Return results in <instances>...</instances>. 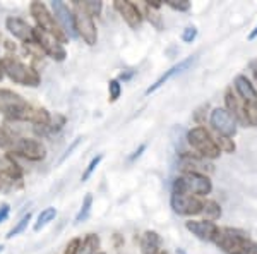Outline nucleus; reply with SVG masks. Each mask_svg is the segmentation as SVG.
I'll return each instance as SVG.
<instances>
[{
  "label": "nucleus",
  "instance_id": "1",
  "mask_svg": "<svg viewBox=\"0 0 257 254\" xmlns=\"http://www.w3.org/2000/svg\"><path fill=\"white\" fill-rule=\"evenodd\" d=\"M214 244L226 254H257V242L237 228H219Z\"/></svg>",
  "mask_w": 257,
  "mask_h": 254
},
{
  "label": "nucleus",
  "instance_id": "2",
  "mask_svg": "<svg viewBox=\"0 0 257 254\" xmlns=\"http://www.w3.org/2000/svg\"><path fill=\"white\" fill-rule=\"evenodd\" d=\"M0 69H2L4 76H7L16 84L28 86V88H36V86L41 84V76L38 70L21 62L16 57H2L0 59Z\"/></svg>",
  "mask_w": 257,
  "mask_h": 254
},
{
  "label": "nucleus",
  "instance_id": "3",
  "mask_svg": "<svg viewBox=\"0 0 257 254\" xmlns=\"http://www.w3.org/2000/svg\"><path fill=\"white\" fill-rule=\"evenodd\" d=\"M213 191V182L206 174H182L173 181L172 194L208 196Z\"/></svg>",
  "mask_w": 257,
  "mask_h": 254
},
{
  "label": "nucleus",
  "instance_id": "4",
  "mask_svg": "<svg viewBox=\"0 0 257 254\" xmlns=\"http://www.w3.org/2000/svg\"><path fill=\"white\" fill-rule=\"evenodd\" d=\"M30 14L33 16V19H35L36 28H38V30L45 31L47 35L53 36L55 40H59L62 45L69 43V36L62 31L59 23H57L55 18H53V14L50 12V9L45 6L43 2H31Z\"/></svg>",
  "mask_w": 257,
  "mask_h": 254
},
{
  "label": "nucleus",
  "instance_id": "5",
  "mask_svg": "<svg viewBox=\"0 0 257 254\" xmlns=\"http://www.w3.org/2000/svg\"><path fill=\"white\" fill-rule=\"evenodd\" d=\"M187 141L197 151V155L206 158V160H214L221 155V149H219L216 139L211 136V132L206 127H192L187 132Z\"/></svg>",
  "mask_w": 257,
  "mask_h": 254
},
{
  "label": "nucleus",
  "instance_id": "6",
  "mask_svg": "<svg viewBox=\"0 0 257 254\" xmlns=\"http://www.w3.org/2000/svg\"><path fill=\"white\" fill-rule=\"evenodd\" d=\"M6 155H11L12 158L21 156L28 161H43L47 158V146L33 137H16L11 151Z\"/></svg>",
  "mask_w": 257,
  "mask_h": 254
},
{
  "label": "nucleus",
  "instance_id": "7",
  "mask_svg": "<svg viewBox=\"0 0 257 254\" xmlns=\"http://www.w3.org/2000/svg\"><path fill=\"white\" fill-rule=\"evenodd\" d=\"M30 108V103L24 97L12 90L0 88V114L9 120H21L24 112Z\"/></svg>",
  "mask_w": 257,
  "mask_h": 254
},
{
  "label": "nucleus",
  "instance_id": "8",
  "mask_svg": "<svg viewBox=\"0 0 257 254\" xmlns=\"http://www.w3.org/2000/svg\"><path fill=\"white\" fill-rule=\"evenodd\" d=\"M72 16H74V30H76V35L81 36L86 45L94 47L98 43V30H96V24H94V19L76 6H72Z\"/></svg>",
  "mask_w": 257,
  "mask_h": 254
},
{
  "label": "nucleus",
  "instance_id": "9",
  "mask_svg": "<svg viewBox=\"0 0 257 254\" xmlns=\"http://www.w3.org/2000/svg\"><path fill=\"white\" fill-rule=\"evenodd\" d=\"M33 38H35V43L38 45V48L43 52V55L50 57L55 62H64L65 57H67V50H65V45H62L59 40H55L53 36L47 35L45 31L35 28L33 30Z\"/></svg>",
  "mask_w": 257,
  "mask_h": 254
},
{
  "label": "nucleus",
  "instance_id": "10",
  "mask_svg": "<svg viewBox=\"0 0 257 254\" xmlns=\"http://www.w3.org/2000/svg\"><path fill=\"white\" fill-rule=\"evenodd\" d=\"M209 124L218 132V136L233 137L237 134V120L231 117L226 108H213V112L209 115Z\"/></svg>",
  "mask_w": 257,
  "mask_h": 254
},
{
  "label": "nucleus",
  "instance_id": "11",
  "mask_svg": "<svg viewBox=\"0 0 257 254\" xmlns=\"http://www.w3.org/2000/svg\"><path fill=\"white\" fill-rule=\"evenodd\" d=\"M170 206L177 215L182 216H196L202 213V201L194 196L187 194H172Z\"/></svg>",
  "mask_w": 257,
  "mask_h": 254
},
{
  "label": "nucleus",
  "instance_id": "12",
  "mask_svg": "<svg viewBox=\"0 0 257 254\" xmlns=\"http://www.w3.org/2000/svg\"><path fill=\"white\" fill-rule=\"evenodd\" d=\"M185 228L197 239L206 240V242H214L219 232V227L211 220H189L185 222Z\"/></svg>",
  "mask_w": 257,
  "mask_h": 254
},
{
  "label": "nucleus",
  "instance_id": "13",
  "mask_svg": "<svg viewBox=\"0 0 257 254\" xmlns=\"http://www.w3.org/2000/svg\"><path fill=\"white\" fill-rule=\"evenodd\" d=\"M6 30L9 31L14 38L23 41L24 45L35 43V38H33V30H35V28H33L28 21L16 18V16H9V18L6 19Z\"/></svg>",
  "mask_w": 257,
  "mask_h": 254
},
{
  "label": "nucleus",
  "instance_id": "14",
  "mask_svg": "<svg viewBox=\"0 0 257 254\" xmlns=\"http://www.w3.org/2000/svg\"><path fill=\"white\" fill-rule=\"evenodd\" d=\"M113 9L122 16V19L125 21L132 30H138L143 24V12L139 11V7L136 4L128 2V0H115Z\"/></svg>",
  "mask_w": 257,
  "mask_h": 254
},
{
  "label": "nucleus",
  "instance_id": "15",
  "mask_svg": "<svg viewBox=\"0 0 257 254\" xmlns=\"http://www.w3.org/2000/svg\"><path fill=\"white\" fill-rule=\"evenodd\" d=\"M52 9H53V18L59 23V26L62 28V31L65 33L67 36L76 35V30H74V16L72 11L69 9L67 4L60 2V0H55L52 2Z\"/></svg>",
  "mask_w": 257,
  "mask_h": 254
},
{
  "label": "nucleus",
  "instance_id": "16",
  "mask_svg": "<svg viewBox=\"0 0 257 254\" xmlns=\"http://www.w3.org/2000/svg\"><path fill=\"white\" fill-rule=\"evenodd\" d=\"M194 60H196V57H187V59H184V60H180L178 62V64H175V65H172V67H170L168 70H165L163 74H161V76L156 79L155 82H153L151 86H149V88L144 91V95H146V97H149V95L151 93H155V91H158L161 86L165 84V82H168L170 79L172 77H175L177 74H180V72H184V70H187L190 65L194 64Z\"/></svg>",
  "mask_w": 257,
  "mask_h": 254
},
{
  "label": "nucleus",
  "instance_id": "17",
  "mask_svg": "<svg viewBox=\"0 0 257 254\" xmlns=\"http://www.w3.org/2000/svg\"><path fill=\"white\" fill-rule=\"evenodd\" d=\"M233 88H235V95L240 98V102H242L243 105L257 103V90L245 74H238V76L235 77Z\"/></svg>",
  "mask_w": 257,
  "mask_h": 254
},
{
  "label": "nucleus",
  "instance_id": "18",
  "mask_svg": "<svg viewBox=\"0 0 257 254\" xmlns=\"http://www.w3.org/2000/svg\"><path fill=\"white\" fill-rule=\"evenodd\" d=\"M178 168H180L184 174H204L206 170L211 172V170H213V165H208L206 158H202V156L182 153L180 160H178Z\"/></svg>",
  "mask_w": 257,
  "mask_h": 254
},
{
  "label": "nucleus",
  "instance_id": "19",
  "mask_svg": "<svg viewBox=\"0 0 257 254\" xmlns=\"http://www.w3.org/2000/svg\"><path fill=\"white\" fill-rule=\"evenodd\" d=\"M19 122H28V124H33L36 129L40 131H45V129L50 127L52 124V115L47 108H41V107H31L24 112V115L21 117Z\"/></svg>",
  "mask_w": 257,
  "mask_h": 254
},
{
  "label": "nucleus",
  "instance_id": "20",
  "mask_svg": "<svg viewBox=\"0 0 257 254\" xmlns=\"http://www.w3.org/2000/svg\"><path fill=\"white\" fill-rule=\"evenodd\" d=\"M225 105H226V110L230 112V115L237 120V122H240L242 126H245V127L248 126L243 103L240 102V98L233 93V90H231V88H228L226 93H225Z\"/></svg>",
  "mask_w": 257,
  "mask_h": 254
},
{
  "label": "nucleus",
  "instance_id": "21",
  "mask_svg": "<svg viewBox=\"0 0 257 254\" xmlns=\"http://www.w3.org/2000/svg\"><path fill=\"white\" fill-rule=\"evenodd\" d=\"M139 247L143 254H160L161 252L160 234L155 230H146L139 239Z\"/></svg>",
  "mask_w": 257,
  "mask_h": 254
},
{
  "label": "nucleus",
  "instance_id": "22",
  "mask_svg": "<svg viewBox=\"0 0 257 254\" xmlns=\"http://www.w3.org/2000/svg\"><path fill=\"white\" fill-rule=\"evenodd\" d=\"M99 245H101L99 235L98 234H88L84 239L81 240V245H79V251H77V254H98Z\"/></svg>",
  "mask_w": 257,
  "mask_h": 254
},
{
  "label": "nucleus",
  "instance_id": "23",
  "mask_svg": "<svg viewBox=\"0 0 257 254\" xmlns=\"http://www.w3.org/2000/svg\"><path fill=\"white\" fill-rule=\"evenodd\" d=\"M55 218H57V208L47 206L45 210H41V213L38 215V218H36L35 225H33V230H35V232L43 230V228L47 227V225L52 223Z\"/></svg>",
  "mask_w": 257,
  "mask_h": 254
},
{
  "label": "nucleus",
  "instance_id": "24",
  "mask_svg": "<svg viewBox=\"0 0 257 254\" xmlns=\"http://www.w3.org/2000/svg\"><path fill=\"white\" fill-rule=\"evenodd\" d=\"M72 6L79 7V9H82L93 19L98 18L103 11V2H99V0H84V2H81V0H74Z\"/></svg>",
  "mask_w": 257,
  "mask_h": 254
},
{
  "label": "nucleus",
  "instance_id": "25",
  "mask_svg": "<svg viewBox=\"0 0 257 254\" xmlns=\"http://www.w3.org/2000/svg\"><path fill=\"white\" fill-rule=\"evenodd\" d=\"M91 208H93V194L88 193L84 196V199H82V205L79 208V211H77L76 218H74V223L79 225L82 222H86L91 215Z\"/></svg>",
  "mask_w": 257,
  "mask_h": 254
},
{
  "label": "nucleus",
  "instance_id": "26",
  "mask_svg": "<svg viewBox=\"0 0 257 254\" xmlns=\"http://www.w3.org/2000/svg\"><path fill=\"white\" fill-rule=\"evenodd\" d=\"M202 213L206 215V220L214 222L221 216V206L213 199H206V201H202Z\"/></svg>",
  "mask_w": 257,
  "mask_h": 254
},
{
  "label": "nucleus",
  "instance_id": "27",
  "mask_svg": "<svg viewBox=\"0 0 257 254\" xmlns=\"http://www.w3.org/2000/svg\"><path fill=\"white\" fill-rule=\"evenodd\" d=\"M31 218H33V213L31 211H28L26 215L23 216V218L19 220L18 223L14 225V227L11 228L9 232H7V239H14V237H18V235H21L23 232H26V228H28V225L31 223Z\"/></svg>",
  "mask_w": 257,
  "mask_h": 254
},
{
  "label": "nucleus",
  "instance_id": "28",
  "mask_svg": "<svg viewBox=\"0 0 257 254\" xmlns=\"http://www.w3.org/2000/svg\"><path fill=\"white\" fill-rule=\"evenodd\" d=\"M103 158H105V156H103L101 153H99V155H96V156L91 158V161L88 163V166H86V170L82 172V176H81V182H88V181H89L91 176L94 174V170H96L98 166H99V163L103 161Z\"/></svg>",
  "mask_w": 257,
  "mask_h": 254
},
{
  "label": "nucleus",
  "instance_id": "29",
  "mask_svg": "<svg viewBox=\"0 0 257 254\" xmlns=\"http://www.w3.org/2000/svg\"><path fill=\"white\" fill-rule=\"evenodd\" d=\"M144 16H146L148 21L156 28V30H160V31L163 30V18H161V16L158 14V11H155V9H151V7L144 6Z\"/></svg>",
  "mask_w": 257,
  "mask_h": 254
},
{
  "label": "nucleus",
  "instance_id": "30",
  "mask_svg": "<svg viewBox=\"0 0 257 254\" xmlns=\"http://www.w3.org/2000/svg\"><path fill=\"white\" fill-rule=\"evenodd\" d=\"M14 139H16L14 136L9 134L4 127H0V149H4L6 153H9L12 144H14Z\"/></svg>",
  "mask_w": 257,
  "mask_h": 254
},
{
  "label": "nucleus",
  "instance_id": "31",
  "mask_svg": "<svg viewBox=\"0 0 257 254\" xmlns=\"http://www.w3.org/2000/svg\"><path fill=\"white\" fill-rule=\"evenodd\" d=\"M120 95H122V84H120L118 79H111L108 82V100L111 103L117 102L120 98Z\"/></svg>",
  "mask_w": 257,
  "mask_h": 254
},
{
  "label": "nucleus",
  "instance_id": "32",
  "mask_svg": "<svg viewBox=\"0 0 257 254\" xmlns=\"http://www.w3.org/2000/svg\"><path fill=\"white\" fill-rule=\"evenodd\" d=\"M243 108H245V117H247L248 127H257V103L243 105Z\"/></svg>",
  "mask_w": 257,
  "mask_h": 254
},
{
  "label": "nucleus",
  "instance_id": "33",
  "mask_svg": "<svg viewBox=\"0 0 257 254\" xmlns=\"http://www.w3.org/2000/svg\"><path fill=\"white\" fill-rule=\"evenodd\" d=\"M216 143H218V146L221 151H225V153H233L235 151V143H233V139L231 137H225V136H218V139H216Z\"/></svg>",
  "mask_w": 257,
  "mask_h": 254
},
{
  "label": "nucleus",
  "instance_id": "34",
  "mask_svg": "<svg viewBox=\"0 0 257 254\" xmlns=\"http://www.w3.org/2000/svg\"><path fill=\"white\" fill-rule=\"evenodd\" d=\"M165 4H167L170 9L178 11V12H187L190 9V6H192L189 0H167Z\"/></svg>",
  "mask_w": 257,
  "mask_h": 254
},
{
  "label": "nucleus",
  "instance_id": "35",
  "mask_svg": "<svg viewBox=\"0 0 257 254\" xmlns=\"http://www.w3.org/2000/svg\"><path fill=\"white\" fill-rule=\"evenodd\" d=\"M81 240L82 239H79V237H74V239H70L62 254H77V251H79V245H81Z\"/></svg>",
  "mask_w": 257,
  "mask_h": 254
},
{
  "label": "nucleus",
  "instance_id": "36",
  "mask_svg": "<svg viewBox=\"0 0 257 254\" xmlns=\"http://www.w3.org/2000/svg\"><path fill=\"white\" fill-rule=\"evenodd\" d=\"M197 38V28L196 26H187L182 33V40L185 41V43H192L194 40Z\"/></svg>",
  "mask_w": 257,
  "mask_h": 254
},
{
  "label": "nucleus",
  "instance_id": "37",
  "mask_svg": "<svg viewBox=\"0 0 257 254\" xmlns=\"http://www.w3.org/2000/svg\"><path fill=\"white\" fill-rule=\"evenodd\" d=\"M81 141H82V137H76V141H74V143H72V144H70V146H69L67 149H65L64 156H62V158H60V161H59V163H62V161H65V158H67V156H70V155H72V151H74V149H76L77 146H79V143H81Z\"/></svg>",
  "mask_w": 257,
  "mask_h": 254
},
{
  "label": "nucleus",
  "instance_id": "38",
  "mask_svg": "<svg viewBox=\"0 0 257 254\" xmlns=\"http://www.w3.org/2000/svg\"><path fill=\"white\" fill-rule=\"evenodd\" d=\"M9 215H11L9 203H2V205H0V223L6 222V220L9 218Z\"/></svg>",
  "mask_w": 257,
  "mask_h": 254
},
{
  "label": "nucleus",
  "instance_id": "39",
  "mask_svg": "<svg viewBox=\"0 0 257 254\" xmlns=\"http://www.w3.org/2000/svg\"><path fill=\"white\" fill-rule=\"evenodd\" d=\"M146 148H148V144H146V143H144V144H141V146H139L138 149H136V151L132 153L131 156H128V161H136V160H138V158H139L141 155H143L144 151H146Z\"/></svg>",
  "mask_w": 257,
  "mask_h": 254
},
{
  "label": "nucleus",
  "instance_id": "40",
  "mask_svg": "<svg viewBox=\"0 0 257 254\" xmlns=\"http://www.w3.org/2000/svg\"><path fill=\"white\" fill-rule=\"evenodd\" d=\"M132 76H134V70H131V72H125V74H120V77H118V81H128Z\"/></svg>",
  "mask_w": 257,
  "mask_h": 254
},
{
  "label": "nucleus",
  "instance_id": "41",
  "mask_svg": "<svg viewBox=\"0 0 257 254\" xmlns=\"http://www.w3.org/2000/svg\"><path fill=\"white\" fill-rule=\"evenodd\" d=\"M248 67H250L252 74H254V77H255V81H257V59H255V60H252V62H250V65H248Z\"/></svg>",
  "mask_w": 257,
  "mask_h": 254
},
{
  "label": "nucleus",
  "instance_id": "42",
  "mask_svg": "<svg viewBox=\"0 0 257 254\" xmlns=\"http://www.w3.org/2000/svg\"><path fill=\"white\" fill-rule=\"evenodd\" d=\"M257 38V24H255V28L252 30L250 33H248V41H252V40H255Z\"/></svg>",
  "mask_w": 257,
  "mask_h": 254
},
{
  "label": "nucleus",
  "instance_id": "43",
  "mask_svg": "<svg viewBox=\"0 0 257 254\" xmlns=\"http://www.w3.org/2000/svg\"><path fill=\"white\" fill-rule=\"evenodd\" d=\"M4 79V72H2V69H0V81Z\"/></svg>",
  "mask_w": 257,
  "mask_h": 254
},
{
  "label": "nucleus",
  "instance_id": "44",
  "mask_svg": "<svg viewBox=\"0 0 257 254\" xmlns=\"http://www.w3.org/2000/svg\"><path fill=\"white\" fill-rule=\"evenodd\" d=\"M2 252H4V245L0 244V254H2Z\"/></svg>",
  "mask_w": 257,
  "mask_h": 254
},
{
  "label": "nucleus",
  "instance_id": "45",
  "mask_svg": "<svg viewBox=\"0 0 257 254\" xmlns=\"http://www.w3.org/2000/svg\"><path fill=\"white\" fill-rule=\"evenodd\" d=\"M178 254H185L184 251H182V249H178Z\"/></svg>",
  "mask_w": 257,
  "mask_h": 254
},
{
  "label": "nucleus",
  "instance_id": "46",
  "mask_svg": "<svg viewBox=\"0 0 257 254\" xmlns=\"http://www.w3.org/2000/svg\"><path fill=\"white\" fill-rule=\"evenodd\" d=\"M160 254H168V252H165V251H161V252H160Z\"/></svg>",
  "mask_w": 257,
  "mask_h": 254
},
{
  "label": "nucleus",
  "instance_id": "47",
  "mask_svg": "<svg viewBox=\"0 0 257 254\" xmlns=\"http://www.w3.org/2000/svg\"><path fill=\"white\" fill-rule=\"evenodd\" d=\"M98 254H106V252H98Z\"/></svg>",
  "mask_w": 257,
  "mask_h": 254
},
{
  "label": "nucleus",
  "instance_id": "48",
  "mask_svg": "<svg viewBox=\"0 0 257 254\" xmlns=\"http://www.w3.org/2000/svg\"><path fill=\"white\" fill-rule=\"evenodd\" d=\"M0 40H2V35H0Z\"/></svg>",
  "mask_w": 257,
  "mask_h": 254
}]
</instances>
